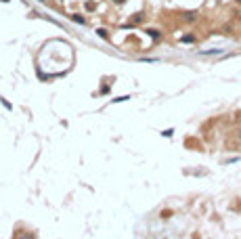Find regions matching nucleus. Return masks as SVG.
<instances>
[{
    "instance_id": "obj_3",
    "label": "nucleus",
    "mask_w": 241,
    "mask_h": 239,
    "mask_svg": "<svg viewBox=\"0 0 241 239\" xmlns=\"http://www.w3.org/2000/svg\"><path fill=\"white\" fill-rule=\"evenodd\" d=\"M2 2H9V0H2Z\"/></svg>"
},
{
    "instance_id": "obj_2",
    "label": "nucleus",
    "mask_w": 241,
    "mask_h": 239,
    "mask_svg": "<svg viewBox=\"0 0 241 239\" xmlns=\"http://www.w3.org/2000/svg\"><path fill=\"white\" fill-rule=\"evenodd\" d=\"M128 99H130V96H118V99H113V101H115V103H120V101H128Z\"/></svg>"
},
{
    "instance_id": "obj_1",
    "label": "nucleus",
    "mask_w": 241,
    "mask_h": 239,
    "mask_svg": "<svg viewBox=\"0 0 241 239\" xmlns=\"http://www.w3.org/2000/svg\"><path fill=\"white\" fill-rule=\"evenodd\" d=\"M72 19L76 23H84V17H82V15H72Z\"/></svg>"
}]
</instances>
